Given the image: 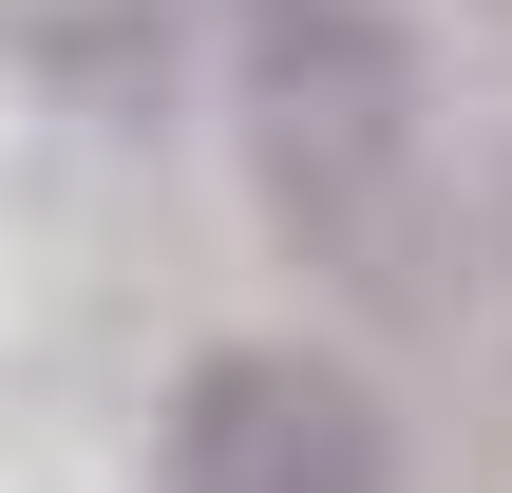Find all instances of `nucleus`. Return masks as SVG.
Segmentation results:
<instances>
[{
  "label": "nucleus",
  "instance_id": "f257e3e1",
  "mask_svg": "<svg viewBox=\"0 0 512 493\" xmlns=\"http://www.w3.org/2000/svg\"><path fill=\"white\" fill-rule=\"evenodd\" d=\"M228 133L285 247H399L418 209V38L399 0H228Z\"/></svg>",
  "mask_w": 512,
  "mask_h": 493
},
{
  "label": "nucleus",
  "instance_id": "f03ea898",
  "mask_svg": "<svg viewBox=\"0 0 512 493\" xmlns=\"http://www.w3.org/2000/svg\"><path fill=\"white\" fill-rule=\"evenodd\" d=\"M152 493H399V418L304 342H228L152 399Z\"/></svg>",
  "mask_w": 512,
  "mask_h": 493
}]
</instances>
